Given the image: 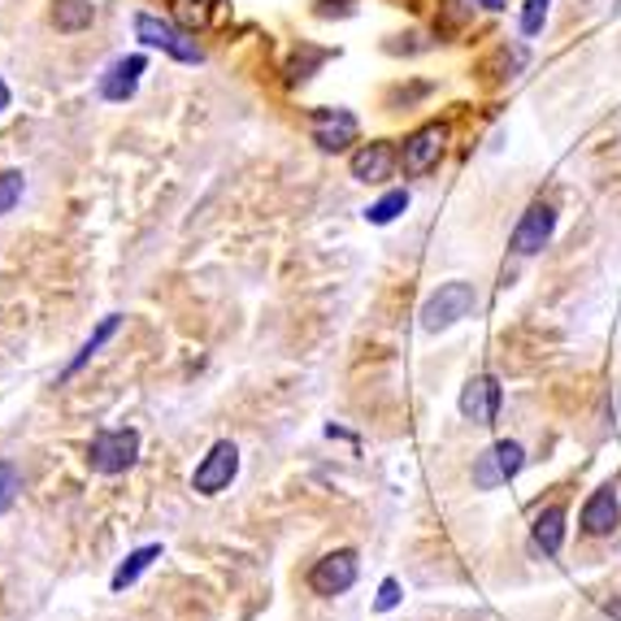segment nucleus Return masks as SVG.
I'll return each instance as SVG.
<instances>
[{"label":"nucleus","instance_id":"ddd939ff","mask_svg":"<svg viewBox=\"0 0 621 621\" xmlns=\"http://www.w3.org/2000/svg\"><path fill=\"white\" fill-rule=\"evenodd\" d=\"M618 522H621L618 491H613V487H600V491L583 504V531L600 539V535H613V531H618Z\"/></svg>","mask_w":621,"mask_h":621},{"label":"nucleus","instance_id":"6ab92c4d","mask_svg":"<svg viewBox=\"0 0 621 621\" xmlns=\"http://www.w3.org/2000/svg\"><path fill=\"white\" fill-rule=\"evenodd\" d=\"M404 209H409V192H404V187H395V192H387L382 200H374V205L365 209V218H369L374 227H387V222H395Z\"/></svg>","mask_w":621,"mask_h":621},{"label":"nucleus","instance_id":"f8f14e48","mask_svg":"<svg viewBox=\"0 0 621 621\" xmlns=\"http://www.w3.org/2000/svg\"><path fill=\"white\" fill-rule=\"evenodd\" d=\"M148 70V61L144 57H118L109 70H105V78H100V96L105 100H113V105H122V100H131L135 96V87H139V74Z\"/></svg>","mask_w":621,"mask_h":621},{"label":"nucleus","instance_id":"aec40b11","mask_svg":"<svg viewBox=\"0 0 621 621\" xmlns=\"http://www.w3.org/2000/svg\"><path fill=\"white\" fill-rule=\"evenodd\" d=\"M22 187H26L22 170H0V218L22 200Z\"/></svg>","mask_w":621,"mask_h":621},{"label":"nucleus","instance_id":"9d476101","mask_svg":"<svg viewBox=\"0 0 621 621\" xmlns=\"http://www.w3.org/2000/svg\"><path fill=\"white\" fill-rule=\"evenodd\" d=\"M395 161H400V153L387 139H369V144H361L352 153V179L356 183H387Z\"/></svg>","mask_w":621,"mask_h":621},{"label":"nucleus","instance_id":"39448f33","mask_svg":"<svg viewBox=\"0 0 621 621\" xmlns=\"http://www.w3.org/2000/svg\"><path fill=\"white\" fill-rule=\"evenodd\" d=\"M443 144H448V126L443 122H426V126H417L409 139H404V148H400V166H404V174H430L435 166H439V157H443Z\"/></svg>","mask_w":621,"mask_h":621},{"label":"nucleus","instance_id":"20e7f679","mask_svg":"<svg viewBox=\"0 0 621 621\" xmlns=\"http://www.w3.org/2000/svg\"><path fill=\"white\" fill-rule=\"evenodd\" d=\"M135 35H139L148 48H161L166 57H174V61H183V65H200V61H205V52L196 48V39H187L183 31H174L170 22H161V17H153V13H135Z\"/></svg>","mask_w":621,"mask_h":621},{"label":"nucleus","instance_id":"dca6fc26","mask_svg":"<svg viewBox=\"0 0 621 621\" xmlns=\"http://www.w3.org/2000/svg\"><path fill=\"white\" fill-rule=\"evenodd\" d=\"M113 330H118V313H109V317H105V321H100V326L92 330V339H87V343L78 348V356H74L70 365H65V374H61V378L78 374V369H83V365H87V361H92V356H96V352H100V348H105V343L113 339Z\"/></svg>","mask_w":621,"mask_h":621},{"label":"nucleus","instance_id":"423d86ee","mask_svg":"<svg viewBox=\"0 0 621 621\" xmlns=\"http://www.w3.org/2000/svg\"><path fill=\"white\" fill-rule=\"evenodd\" d=\"M235 474H240V448H235L231 439H222V443H214V448H209V456L196 465V474H192V491H200V496H218V491H227V487L235 483Z\"/></svg>","mask_w":621,"mask_h":621},{"label":"nucleus","instance_id":"4be33fe9","mask_svg":"<svg viewBox=\"0 0 621 621\" xmlns=\"http://www.w3.org/2000/svg\"><path fill=\"white\" fill-rule=\"evenodd\" d=\"M17 487H22L17 470H13L9 461H0V513H4V509H13V500H17Z\"/></svg>","mask_w":621,"mask_h":621},{"label":"nucleus","instance_id":"393cba45","mask_svg":"<svg viewBox=\"0 0 621 621\" xmlns=\"http://www.w3.org/2000/svg\"><path fill=\"white\" fill-rule=\"evenodd\" d=\"M483 9H504V0H478Z\"/></svg>","mask_w":621,"mask_h":621},{"label":"nucleus","instance_id":"f03ea898","mask_svg":"<svg viewBox=\"0 0 621 621\" xmlns=\"http://www.w3.org/2000/svg\"><path fill=\"white\" fill-rule=\"evenodd\" d=\"M135 456H139V435H135L131 426H122V430H100V435L92 439V448H87V465H92L96 474H122V470L135 465Z\"/></svg>","mask_w":621,"mask_h":621},{"label":"nucleus","instance_id":"2eb2a0df","mask_svg":"<svg viewBox=\"0 0 621 621\" xmlns=\"http://www.w3.org/2000/svg\"><path fill=\"white\" fill-rule=\"evenodd\" d=\"M157 557H161V544L135 548V552H131V557H126V561L118 565V574H113V592H126L131 583H139V574H144V570H148V565H153Z\"/></svg>","mask_w":621,"mask_h":621},{"label":"nucleus","instance_id":"0eeeda50","mask_svg":"<svg viewBox=\"0 0 621 621\" xmlns=\"http://www.w3.org/2000/svg\"><path fill=\"white\" fill-rule=\"evenodd\" d=\"M309 135L321 153H343V148L356 144L361 122H356V113H348V109H313Z\"/></svg>","mask_w":621,"mask_h":621},{"label":"nucleus","instance_id":"1a4fd4ad","mask_svg":"<svg viewBox=\"0 0 621 621\" xmlns=\"http://www.w3.org/2000/svg\"><path fill=\"white\" fill-rule=\"evenodd\" d=\"M352 583H356V552H348V548L321 557L309 570V587L317 596H343Z\"/></svg>","mask_w":621,"mask_h":621},{"label":"nucleus","instance_id":"b1692460","mask_svg":"<svg viewBox=\"0 0 621 621\" xmlns=\"http://www.w3.org/2000/svg\"><path fill=\"white\" fill-rule=\"evenodd\" d=\"M9 109V87H4V78H0V113Z\"/></svg>","mask_w":621,"mask_h":621},{"label":"nucleus","instance_id":"a211bd4d","mask_svg":"<svg viewBox=\"0 0 621 621\" xmlns=\"http://www.w3.org/2000/svg\"><path fill=\"white\" fill-rule=\"evenodd\" d=\"M92 17H96L92 0H57V9H52L57 31H83V26H92Z\"/></svg>","mask_w":621,"mask_h":621},{"label":"nucleus","instance_id":"f3484780","mask_svg":"<svg viewBox=\"0 0 621 621\" xmlns=\"http://www.w3.org/2000/svg\"><path fill=\"white\" fill-rule=\"evenodd\" d=\"M170 9H174V17H179L183 31H205L214 22L218 0H170Z\"/></svg>","mask_w":621,"mask_h":621},{"label":"nucleus","instance_id":"5701e85b","mask_svg":"<svg viewBox=\"0 0 621 621\" xmlns=\"http://www.w3.org/2000/svg\"><path fill=\"white\" fill-rule=\"evenodd\" d=\"M395 605H400V583H395V579H387V583H382V592H378V613H391Z\"/></svg>","mask_w":621,"mask_h":621},{"label":"nucleus","instance_id":"9b49d317","mask_svg":"<svg viewBox=\"0 0 621 621\" xmlns=\"http://www.w3.org/2000/svg\"><path fill=\"white\" fill-rule=\"evenodd\" d=\"M461 413H465L470 422L491 426V422H496V413H500V382H496L491 374L470 378V382H465V391H461Z\"/></svg>","mask_w":621,"mask_h":621},{"label":"nucleus","instance_id":"412c9836","mask_svg":"<svg viewBox=\"0 0 621 621\" xmlns=\"http://www.w3.org/2000/svg\"><path fill=\"white\" fill-rule=\"evenodd\" d=\"M548 4H552V0H526V9H522V35H539V31H544Z\"/></svg>","mask_w":621,"mask_h":621},{"label":"nucleus","instance_id":"4468645a","mask_svg":"<svg viewBox=\"0 0 621 621\" xmlns=\"http://www.w3.org/2000/svg\"><path fill=\"white\" fill-rule=\"evenodd\" d=\"M561 544H565V509H561V504H548V509L535 513V548H539L544 557H557Z\"/></svg>","mask_w":621,"mask_h":621},{"label":"nucleus","instance_id":"7ed1b4c3","mask_svg":"<svg viewBox=\"0 0 621 621\" xmlns=\"http://www.w3.org/2000/svg\"><path fill=\"white\" fill-rule=\"evenodd\" d=\"M474 309H478L474 288L456 279V283H443L439 292H430V301L422 305V326L426 330H448V326H456L461 317H470Z\"/></svg>","mask_w":621,"mask_h":621},{"label":"nucleus","instance_id":"f257e3e1","mask_svg":"<svg viewBox=\"0 0 621 621\" xmlns=\"http://www.w3.org/2000/svg\"><path fill=\"white\" fill-rule=\"evenodd\" d=\"M522 465H526V448H522L518 439H500V443H491V448L474 461V487H478V491H496V487H504L509 478H518Z\"/></svg>","mask_w":621,"mask_h":621},{"label":"nucleus","instance_id":"6e6552de","mask_svg":"<svg viewBox=\"0 0 621 621\" xmlns=\"http://www.w3.org/2000/svg\"><path fill=\"white\" fill-rule=\"evenodd\" d=\"M552 231H557V209L544 205V200H535V205L522 214V222L513 227L509 248H513L518 257H535V253H544V244L552 240Z\"/></svg>","mask_w":621,"mask_h":621}]
</instances>
